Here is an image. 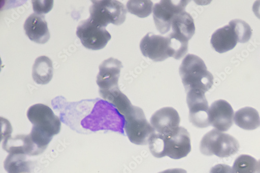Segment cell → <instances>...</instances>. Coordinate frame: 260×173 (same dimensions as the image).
I'll list each match as a JSON object with an SVG mask.
<instances>
[{
	"label": "cell",
	"instance_id": "6da1fadb",
	"mask_svg": "<svg viewBox=\"0 0 260 173\" xmlns=\"http://www.w3.org/2000/svg\"><path fill=\"white\" fill-rule=\"evenodd\" d=\"M52 105L61 121L78 134L111 131L125 136L124 116L106 100L96 98L68 102L59 96L52 101Z\"/></svg>",
	"mask_w": 260,
	"mask_h": 173
},
{
	"label": "cell",
	"instance_id": "7a4b0ae2",
	"mask_svg": "<svg viewBox=\"0 0 260 173\" xmlns=\"http://www.w3.org/2000/svg\"><path fill=\"white\" fill-rule=\"evenodd\" d=\"M179 73L186 93L196 91L205 94L213 85L212 74L207 70L204 61L198 56L187 55L181 64Z\"/></svg>",
	"mask_w": 260,
	"mask_h": 173
},
{
	"label": "cell",
	"instance_id": "3957f363",
	"mask_svg": "<svg viewBox=\"0 0 260 173\" xmlns=\"http://www.w3.org/2000/svg\"><path fill=\"white\" fill-rule=\"evenodd\" d=\"M240 143L233 136L213 129L206 134L200 144V150L205 156L226 158L238 153Z\"/></svg>",
	"mask_w": 260,
	"mask_h": 173
},
{
	"label": "cell",
	"instance_id": "277c9868",
	"mask_svg": "<svg viewBox=\"0 0 260 173\" xmlns=\"http://www.w3.org/2000/svg\"><path fill=\"white\" fill-rule=\"evenodd\" d=\"M89 19L95 25L105 28L108 24L119 26L126 18V9L124 5L114 0L92 1Z\"/></svg>",
	"mask_w": 260,
	"mask_h": 173
},
{
	"label": "cell",
	"instance_id": "5b68a950",
	"mask_svg": "<svg viewBox=\"0 0 260 173\" xmlns=\"http://www.w3.org/2000/svg\"><path fill=\"white\" fill-rule=\"evenodd\" d=\"M124 117V131L129 141L138 145L148 144L150 137L156 132L147 120L142 109L133 105Z\"/></svg>",
	"mask_w": 260,
	"mask_h": 173
},
{
	"label": "cell",
	"instance_id": "8992f818",
	"mask_svg": "<svg viewBox=\"0 0 260 173\" xmlns=\"http://www.w3.org/2000/svg\"><path fill=\"white\" fill-rule=\"evenodd\" d=\"M27 116L33 124L32 129L40 134L53 139L60 133L61 120L48 106L35 104L29 107Z\"/></svg>",
	"mask_w": 260,
	"mask_h": 173
},
{
	"label": "cell",
	"instance_id": "52a82bcc",
	"mask_svg": "<svg viewBox=\"0 0 260 173\" xmlns=\"http://www.w3.org/2000/svg\"><path fill=\"white\" fill-rule=\"evenodd\" d=\"M76 34L84 47L92 51L104 49L112 38L105 28L95 25L89 18L81 21Z\"/></svg>",
	"mask_w": 260,
	"mask_h": 173
},
{
	"label": "cell",
	"instance_id": "ba28073f",
	"mask_svg": "<svg viewBox=\"0 0 260 173\" xmlns=\"http://www.w3.org/2000/svg\"><path fill=\"white\" fill-rule=\"evenodd\" d=\"M141 51L144 56L156 62L163 61L173 57L169 37L149 32L140 42Z\"/></svg>",
	"mask_w": 260,
	"mask_h": 173
},
{
	"label": "cell",
	"instance_id": "9c48e42d",
	"mask_svg": "<svg viewBox=\"0 0 260 173\" xmlns=\"http://www.w3.org/2000/svg\"><path fill=\"white\" fill-rule=\"evenodd\" d=\"M189 1H161L153 9V17L156 27L162 34L171 29L173 18L178 13L185 11Z\"/></svg>",
	"mask_w": 260,
	"mask_h": 173
},
{
	"label": "cell",
	"instance_id": "30bf717a",
	"mask_svg": "<svg viewBox=\"0 0 260 173\" xmlns=\"http://www.w3.org/2000/svg\"><path fill=\"white\" fill-rule=\"evenodd\" d=\"M203 92L191 91L187 93V103L189 110L190 122L199 128H205L210 124L209 119V105Z\"/></svg>",
	"mask_w": 260,
	"mask_h": 173
},
{
	"label": "cell",
	"instance_id": "8fae6325",
	"mask_svg": "<svg viewBox=\"0 0 260 173\" xmlns=\"http://www.w3.org/2000/svg\"><path fill=\"white\" fill-rule=\"evenodd\" d=\"M165 155L173 159H180L190 152V135L187 129L180 126L173 134L165 136Z\"/></svg>",
	"mask_w": 260,
	"mask_h": 173
},
{
	"label": "cell",
	"instance_id": "7c38bea8",
	"mask_svg": "<svg viewBox=\"0 0 260 173\" xmlns=\"http://www.w3.org/2000/svg\"><path fill=\"white\" fill-rule=\"evenodd\" d=\"M122 68L121 62L114 58L105 60L101 64L96 79L99 92H109L119 89L118 81Z\"/></svg>",
	"mask_w": 260,
	"mask_h": 173
},
{
	"label": "cell",
	"instance_id": "4fadbf2b",
	"mask_svg": "<svg viewBox=\"0 0 260 173\" xmlns=\"http://www.w3.org/2000/svg\"><path fill=\"white\" fill-rule=\"evenodd\" d=\"M180 117L173 108L166 107L155 112L150 118V123L157 133L170 136L179 128Z\"/></svg>",
	"mask_w": 260,
	"mask_h": 173
},
{
	"label": "cell",
	"instance_id": "5bb4252c",
	"mask_svg": "<svg viewBox=\"0 0 260 173\" xmlns=\"http://www.w3.org/2000/svg\"><path fill=\"white\" fill-rule=\"evenodd\" d=\"M234 112L232 106L225 100L214 102L209 108L210 125L221 132L229 131L233 124Z\"/></svg>",
	"mask_w": 260,
	"mask_h": 173
},
{
	"label": "cell",
	"instance_id": "9a60e30c",
	"mask_svg": "<svg viewBox=\"0 0 260 173\" xmlns=\"http://www.w3.org/2000/svg\"><path fill=\"white\" fill-rule=\"evenodd\" d=\"M24 28L28 38L38 44H46L50 39L48 24L43 15H30L25 21Z\"/></svg>",
	"mask_w": 260,
	"mask_h": 173
},
{
	"label": "cell",
	"instance_id": "2e32d148",
	"mask_svg": "<svg viewBox=\"0 0 260 173\" xmlns=\"http://www.w3.org/2000/svg\"><path fill=\"white\" fill-rule=\"evenodd\" d=\"M171 29L169 36L188 44L195 32L192 17L185 11L177 14L172 20Z\"/></svg>",
	"mask_w": 260,
	"mask_h": 173
},
{
	"label": "cell",
	"instance_id": "e0dca14e",
	"mask_svg": "<svg viewBox=\"0 0 260 173\" xmlns=\"http://www.w3.org/2000/svg\"><path fill=\"white\" fill-rule=\"evenodd\" d=\"M210 42L216 52L222 54L235 48L238 38L234 29L229 25L215 31Z\"/></svg>",
	"mask_w": 260,
	"mask_h": 173
},
{
	"label": "cell",
	"instance_id": "ac0fdd59",
	"mask_svg": "<svg viewBox=\"0 0 260 173\" xmlns=\"http://www.w3.org/2000/svg\"><path fill=\"white\" fill-rule=\"evenodd\" d=\"M53 75V64L48 57L43 56L35 60L32 68V77L38 84H46L52 79Z\"/></svg>",
	"mask_w": 260,
	"mask_h": 173
},
{
	"label": "cell",
	"instance_id": "d6986e66",
	"mask_svg": "<svg viewBox=\"0 0 260 173\" xmlns=\"http://www.w3.org/2000/svg\"><path fill=\"white\" fill-rule=\"evenodd\" d=\"M235 124L245 131H253L260 125L258 112L251 107H245L237 111L234 117Z\"/></svg>",
	"mask_w": 260,
	"mask_h": 173
},
{
	"label": "cell",
	"instance_id": "ffe728a7",
	"mask_svg": "<svg viewBox=\"0 0 260 173\" xmlns=\"http://www.w3.org/2000/svg\"><path fill=\"white\" fill-rule=\"evenodd\" d=\"M29 163L26 155L10 154L5 161L4 166L8 173H26L30 171Z\"/></svg>",
	"mask_w": 260,
	"mask_h": 173
},
{
	"label": "cell",
	"instance_id": "44dd1931",
	"mask_svg": "<svg viewBox=\"0 0 260 173\" xmlns=\"http://www.w3.org/2000/svg\"><path fill=\"white\" fill-rule=\"evenodd\" d=\"M257 160L251 156L242 155L235 161L233 173H256Z\"/></svg>",
	"mask_w": 260,
	"mask_h": 173
},
{
	"label": "cell",
	"instance_id": "7402d4cb",
	"mask_svg": "<svg viewBox=\"0 0 260 173\" xmlns=\"http://www.w3.org/2000/svg\"><path fill=\"white\" fill-rule=\"evenodd\" d=\"M127 11L140 18H145L152 13L153 3L151 1H128L126 4Z\"/></svg>",
	"mask_w": 260,
	"mask_h": 173
},
{
	"label": "cell",
	"instance_id": "603a6c76",
	"mask_svg": "<svg viewBox=\"0 0 260 173\" xmlns=\"http://www.w3.org/2000/svg\"><path fill=\"white\" fill-rule=\"evenodd\" d=\"M229 25L234 29L237 36L238 42H248L252 35L250 26L245 21L241 19H234L230 21Z\"/></svg>",
	"mask_w": 260,
	"mask_h": 173
},
{
	"label": "cell",
	"instance_id": "cb8c5ba5",
	"mask_svg": "<svg viewBox=\"0 0 260 173\" xmlns=\"http://www.w3.org/2000/svg\"><path fill=\"white\" fill-rule=\"evenodd\" d=\"M53 3V1H32L33 10L39 15L48 13L52 9Z\"/></svg>",
	"mask_w": 260,
	"mask_h": 173
},
{
	"label": "cell",
	"instance_id": "d4e9b609",
	"mask_svg": "<svg viewBox=\"0 0 260 173\" xmlns=\"http://www.w3.org/2000/svg\"><path fill=\"white\" fill-rule=\"evenodd\" d=\"M209 173H233L230 166L223 164L216 165L211 168Z\"/></svg>",
	"mask_w": 260,
	"mask_h": 173
},
{
	"label": "cell",
	"instance_id": "484cf974",
	"mask_svg": "<svg viewBox=\"0 0 260 173\" xmlns=\"http://www.w3.org/2000/svg\"><path fill=\"white\" fill-rule=\"evenodd\" d=\"M252 11L255 15L260 19V1H256L252 7Z\"/></svg>",
	"mask_w": 260,
	"mask_h": 173
},
{
	"label": "cell",
	"instance_id": "4316f807",
	"mask_svg": "<svg viewBox=\"0 0 260 173\" xmlns=\"http://www.w3.org/2000/svg\"><path fill=\"white\" fill-rule=\"evenodd\" d=\"M158 173H187V171L182 168L168 169Z\"/></svg>",
	"mask_w": 260,
	"mask_h": 173
},
{
	"label": "cell",
	"instance_id": "83f0119b",
	"mask_svg": "<svg viewBox=\"0 0 260 173\" xmlns=\"http://www.w3.org/2000/svg\"><path fill=\"white\" fill-rule=\"evenodd\" d=\"M256 173H260V160L257 161Z\"/></svg>",
	"mask_w": 260,
	"mask_h": 173
}]
</instances>
